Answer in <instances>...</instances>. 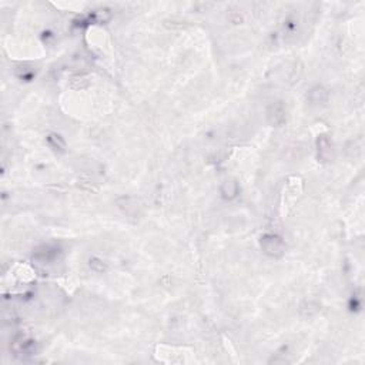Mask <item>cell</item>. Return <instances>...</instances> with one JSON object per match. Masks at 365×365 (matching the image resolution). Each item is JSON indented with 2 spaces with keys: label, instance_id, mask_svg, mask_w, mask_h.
Here are the masks:
<instances>
[{
  "label": "cell",
  "instance_id": "1",
  "mask_svg": "<svg viewBox=\"0 0 365 365\" xmlns=\"http://www.w3.org/2000/svg\"><path fill=\"white\" fill-rule=\"evenodd\" d=\"M260 245L268 257L279 258L286 254V244L275 234H264L260 240Z\"/></svg>",
  "mask_w": 365,
  "mask_h": 365
},
{
  "label": "cell",
  "instance_id": "2",
  "mask_svg": "<svg viewBox=\"0 0 365 365\" xmlns=\"http://www.w3.org/2000/svg\"><path fill=\"white\" fill-rule=\"evenodd\" d=\"M267 122L272 127H281L287 122V107L284 101L271 103L267 108Z\"/></svg>",
  "mask_w": 365,
  "mask_h": 365
},
{
  "label": "cell",
  "instance_id": "3",
  "mask_svg": "<svg viewBox=\"0 0 365 365\" xmlns=\"http://www.w3.org/2000/svg\"><path fill=\"white\" fill-rule=\"evenodd\" d=\"M329 93L328 90L324 86H315L310 90V93L307 94V99L310 100L311 104H324L325 101L328 100Z\"/></svg>",
  "mask_w": 365,
  "mask_h": 365
},
{
  "label": "cell",
  "instance_id": "4",
  "mask_svg": "<svg viewBox=\"0 0 365 365\" xmlns=\"http://www.w3.org/2000/svg\"><path fill=\"white\" fill-rule=\"evenodd\" d=\"M317 146H318V157L321 158L322 161H328L332 158V144L329 142L327 136H320L317 140Z\"/></svg>",
  "mask_w": 365,
  "mask_h": 365
},
{
  "label": "cell",
  "instance_id": "5",
  "mask_svg": "<svg viewBox=\"0 0 365 365\" xmlns=\"http://www.w3.org/2000/svg\"><path fill=\"white\" fill-rule=\"evenodd\" d=\"M220 191H221V195L226 200H233V199H236L237 194H238V183L233 179L226 180L221 184Z\"/></svg>",
  "mask_w": 365,
  "mask_h": 365
}]
</instances>
